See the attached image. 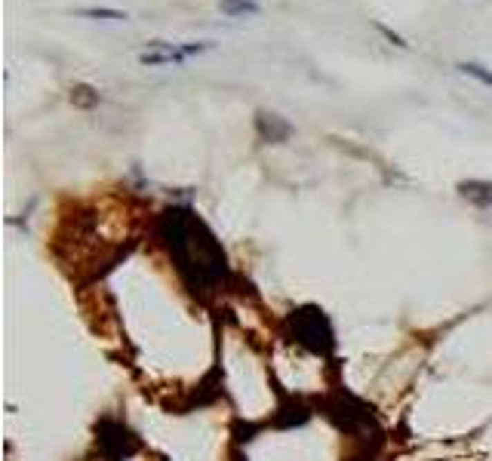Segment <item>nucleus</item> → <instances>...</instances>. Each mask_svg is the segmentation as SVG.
<instances>
[{
  "instance_id": "obj_5",
  "label": "nucleus",
  "mask_w": 492,
  "mask_h": 461,
  "mask_svg": "<svg viewBox=\"0 0 492 461\" xmlns=\"http://www.w3.org/2000/svg\"><path fill=\"white\" fill-rule=\"evenodd\" d=\"M459 194L474 206H480V209H486V206H492V182H486V178H468V182H459Z\"/></svg>"
},
{
  "instance_id": "obj_9",
  "label": "nucleus",
  "mask_w": 492,
  "mask_h": 461,
  "mask_svg": "<svg viewBox=\"0 0 492 461\" xmlns=\"http://www.w3.org/2000/svg\"><path fill=\"white\" fill-rule=\"evenodd\" d=\"M459 71H462V74H468V77H474V80H480L483 86H489V89H492V71H489V68L477 65V62H462Z\"/></svg>"
},
{
  "instance_id": "obj_3",
  "label": "nucleus",
  "mask_w": 492,
  "mask_h": 461,
  "mask_svg": "<svg viewBox=\"0 0 492 461\" xmlns=\"http://www.w3.org/2000/svg\"><path fill=\"white\" fill-rule=\"evenodd\" d=\"M99 443H102V449H105L111 458H123V455H129V452L135 449V440L129 437V431L120 428V424H111V422L102 424Z\"/></svg>"
},
{
  "instance_id": "obj_7",
  "label": "nucleus",
  "mask_w": 492,
  "mask_h": 461,
  "mask_svg": "<svg viewBox=\"0 0 492 461\" xmlns=\"http://www.w3.org/2000/svg\"><path fill=\"white\" fill-rule=\"evenodd\" d=\"M218 10L225 16H256L258 3L256 0H218Z\"/></svg>"
},
{
  "instance_id": "obj_6",
  "label": "nucleus",
  "mask_w": 492,
  "mask_h": 461,
  "mask_svg": "<svg viewBox=\"0 0 492 461\" xmlns=\"http://www.w3.org/2000/svg\"><path fill=\"white\" fill-rule=\"evenodd\" d=\"M71 105L84 108V111H90V108L99 105V93L90 86V84H74L71 86Z\"/></svg>"
},
{
  "instance_id": "obj_4",
  "label": "nucleus",
  "mask_w": 492,
  "mask_h": 461,
  "mask_svg": "<svg viewBox=\"0 0 492 461\" xmlns=\"http://www.w3.org/2000/svg\"><path fill=\"white\" fill-rule=\"evenodd\" d=\"M256 133L262 142L280 144L292 135V126H290V120H283V117L274 111H256Z\"/></svg>"
},
{
  "instance_id": "obj_8",
  "label": "nucleus",
  "mask_w": 492,
  "mask_h": 461,
  "mask_svg": "<svg viewBox=\"0 0 492 461\" xmlns=\"http://www.w3.org/2000/svg\"><path fill=\"white\" fill-rule=\"evenodd\" d=\"M77 16L102 19V22H126V12L123 10H108V6H84V10H77Z\"/></svg>"
},
{
  "instance_id": "obj_1",
  "label": "nucleus",
  "mask_w": 492,
  "mask_h": 461,
  "mask_svg": "<svg viewBox=\"0 0 492 461\" xmlns=\"http://www.w3.org/2000/svg\"><path fill=\"white\" fill-rule=\"evenodd\" d=\"M160 231L188 286L209 289L228 277V256H225L222 243L191 209H184V206L167 209L160 218Z\"/></svg>"
},
{
  "instance_id": "obj_10",
  "label": "nucleus",
  "mask_w": 492,
  "mask_h": 461,
  "mask_svg": "<svg viewBox=\"0 0 492 461\" xmlns=\"http://www.w3.org/2000/svg\"><path fill=\"white\" fill-rule=\"evenodd\" d=\"M375 28H379V31H381V37H385V40H388V44H394V46H400V50H409V44H406V40H403V37H400V34H394L391 28H388V25H375Z\"/></svg>"
},
{
  "instance_id": "obj_2",
  "label": "nucleus",
  "mask_w": 492,
  "mask_h": 461,
  "mask_svg": "<svg viewBox=\"0 0 492 461\" xmlns=\"http://www.w3.org/2000/svg\"><path fill=\"white\" fill-rule=\"evenodd\" d=\"M290 329H292V339L299 345H305L308 350H330L332 348V329H330V320L320 308H299L292 311L290 317Z\"/></svg>"
}]
</instances>
